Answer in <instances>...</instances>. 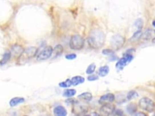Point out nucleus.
<instances>
[{"label":"nucleus","instance_id":"obj_4","mask_svg":"<svg viewBox=\"0 0 155 116\" xmlns=\"http://www.w3.org/2000/svg\"><path fill=\"white\" fill-rule=\"evenodd\" d=\"M134 51L133 49H130L127 52L125 53L124 56L123 57L121 58L119 61L117 62L116 67L118 69H123L124 67H125L127 64L132 61L133 59V56L132 53Z\"/></svg>","mask_w":155,"mask_h":116},{"label":"nucleus","instance_id":"obj_9","mask_svg":"<svg viewBox=\"0 0 155 116\" xmlns=\"http://www.w3.org/2000/svg\"><path fill=\"white\" fill-rule=\"evenodd\" d=\"M115 109L114 105H111L110 103H107L103 105L100 109V113L102 115H109L114 113Z\"/></svg>","mask_w":155,"mask_h":116},{"label":"nucleus","instance_id":"obj_7","mask_svg":"<svg viewBox=\"0 0 155 116\" xmlns=\"http://www.w3.org/2000/svg\"><path fill=\"white\" fill-rule=\"evenodd\" d=\"M53 48L51 46H47L44 47L42 50L38 53L37 56L38 61L46 60L52 56Z\"/></svg>","mask_w":155,"mask_h":116},{"label":"nucleus","instance_id":"obj_34","mask_svg":"<svg viewBox=\"0 0 155 116\" xmlns=\"http://www.w3.org/2000/svg\"><path fill=\"white\" fill-rule=\"evenodd\" d=\"M152 24H153V26L155 27V21H154L152 22Z\"/></svg>","mask_w":155,"mask_h":116},{"label":"nucleus","instance_id":"obj_16","mask_svg":"<svg viewBox=\"0 0 155 116\" xmlns=\"http://www.w3.org/2000/svg\"><path fill=\"white\" fill-rule=\"evenodd\" d=\"M84 80H85V79H84V77H82V76H76L73 77L72 79H71L72 85H74V86L84 83Z\"/></svg>","mask_w":155,"mask_h":116},{"label":"nucleus","instance_id":"obj_17","mask_svg":"<svg viewBox=\"0 0 155 116\" xmlns=\"http://www.w3.org/2000/svg\"><path fill=\"white\" fill-rule=\"evenodd\" d=\"M109 67L107 65L103 66L99 68V71H98V73L99 75L101 77H104L106 75H107L108 73L109 72Z\"/></svg>","mask_w":155,"mask_h":116},{"label":"nucleus","instance_id":"obj_11","mask_svg":"<svg viewBox=\"0 0 155 116\" xmlns=\"http://www.w3.org/2000/svg\"><path fill=\"white\" fill-rule=\"evenodd\" d=\"M24 51V49L21 45H14L12 48H11V51H10L11 53V56H13L15 57H17L18 58L21 55V53Z\"/></svg>","mask_w":155,"mask_h":116},{"label":"nucleus","instance_id":"obj_27","mask_svg":"<svg viewBox=\"0 0 155 116\" xmlns=\"http://www.w3.org/2000/svg\"><path fill=\"white\" fill-rule=\"evenodd\" d=\"M103 53L105 55H114V51L111 49H105L103 50Z\"/></svg>","mask_w":155,"mask_h":116},{"label":"nucleus","instance_id":"obj_20","mask_svg":"<svg viewBox=\"0 0 155 116\" xmlns=\"http://www.w3.org/2000/svg\"><path fill=\"white\" fill-rule=\"evenodd\" d=\"M76 94V90L74 89H68L66 90L64 93H63V96L66 98H71V97L74 96Z\"/></svg>","mask_w":155,"mask_h":116},{"label":"nucleus","instance_id":"obj_2","mask_svg":"<svg viewBox=\"0 0 155 116\" xmlns=\"http://www.w3.org/2000/svg\"><path fill=\"white\" fill-rule=\"evenodd\" d=\"M104 38L103 34L95 33L94 35L87 38L89 46L92 48H98L103 44Z\"/></svg>","mask_w":155,"mask_h":116},{"label":"nucleus","instance_id":"obj_19","mask_svg":"<svg viewBox=\"0 0 155 116\" xmlns=\"http://www.w3.org/2000/svg\"><path fill=\"white\" fill-rule=\"evenodd\" d=\"M137 105H136L135 103H130L127 107V110L128 111V113H129L130 114H134V113H136L137 111Z\"/></svg>","mask_w":155,"mask_h":116},{"label":"nucleus","instance_id":"obj_3","mask_svg":"<svg viewBox=\"0 0 155 116\" xmlns=\"http://www.w3.org/2000/svg\"><path fill=\"white\" fill-rule=\"evenodd\" d=\"M84 45V40L79 35L72 36L70 41V47L72 50H79Z\"/></svg>","mask_w":155,"mask_h":116},{"label":"nucleus","instance_id":"obj_10","mask_svg":"<svg viewBox=\"0 0 155 116\" xmlns=\"http://www.w3.org/2000/svg\"><path fill=\"white\" fill-rule=\"evenodd\" d=\"M115 95L111 93H108L102 96L99 100V103L101 105H105L107 103H110L115 100Z\"/></svg>","mask_w":155,"mask_h":116},{"label":"nucleus","instance_id":"obj_15","mask_svg":"<svg viewBox=\"0 0 155 116\" xmlns=\"http://www.w3.org/2000/svg\"><path fill=\"white\" fill-rule=\"evenodd\" d=\"M92 98H93L92 94L90 93H88V92L82 93L81 94L78 96V99L80 100L86 102H90L92 99Z\"/></svg>","mask_w":155,"mask_h":116},{"label":"nucleus","instance_id":"obj_14","mask_svg":"<svg viewBox=\"0 0 155 116\" xmlns=\"http://www.w3.org/2000/svg\"><path fill=\"white\" fill-rule=\"evenodd\" d=\"M24 99L23 98H19V97H17V98H14L12 99L10 101L9 105L11 107H14V106H16L17 105L22 103L24 102Z\"/></svg>","mask_w":155,"mask_h":116},{"label":"nucleus","instance_id":"obj_26","mask_svg":"<svg viewBox=\"0 0 155 116\" xmlns=\"http://www.w3.org/2000/svg\"><path fill=\"white\" fill-rule=\"evenodd\" d=\"M138 96V94L135 91H131L129 92L127 97L129 100H132V99L136 98Z\"/></svg>","mask_w":155,"mask_h":116},{"label":"nucleus","instance_id":"obj_12","mask_svg":"<svg viewBox=\"0 0 155 116\" xmlns=\"http://www.w3.org/2000/svg\"><path fill=\"white\" fill-rule=\"evenodd\" d=\"M53 113L57 116H66L67 114V111L62 106H58L53 110Z\"/></svg>","mask_w":155,"mask_h":116},{"label":"nucleus","instance_id":"obj_31","mask_svg":"<svg viewBox=\"0 0 155 116\" xmlns=\"http://www.w3.org/2000/svg\"><path fill=\"white\" fill-rule=\"evenodd\" d=\"M135 115H136V116H145V115H147L145 114V113H144L139 112V113H138L136 114Z\"/></svg>","mask_w":155,"mask_h":116},{"label":"nucleus","instance_id":"obj_5","mask_svg":"<svg viewBox=\"0 0 155 116\" xmlns=\"http://www.w3.org/2000/svg\"><path fill=\"white\" fill-rule=\"evenodd\" d=\"M139 107L147 112H152L155 109V103L154 102L148 98H143L139 100Z\"/></svg>","mask_w":155,"mask_h":116},{"label":"nucleus","instance_id":"obj_24","mask_svg":"<svg viewBox=\"0 0 155 116\" xmlns=\"http://www.w3.org/2000/svg\"><path fill=\"white\" fill-rule=\"evenodd\" d=\"M152 35V31L150 30H147L144 32V33H143V35L142 34L141 37H142V38L145 40H148L150 38H151Z\"/></svg>","mask_w":155,"mask_h":116},{"label":"nucleus","instance_id":"obj_18","mask_svg":"<svg viewBox=\"0 0 155 116\" xmlns=\"http://www.w3.org/2000/svg\"><path fill=\"white\" fill-rule=\"evenodd\" d=\"M11 57V52H6L4 53V55L2 58L1 61H0V65H4L10 60Z\"/></svg>","mask_w":155,"mask_h":116},{"label":"nucleus","instance_id":"obj_1","mask_svg":"<svg viewBox=\"0 0 155 116\" xmlns=\"http://www.w3.org/2000/svg\"><path fill=\"white\" fill-rule=\"evenodd\" d=\"M38 53V48L35 47H30L24 50L21 55L18 58V64H24L28 60L35 57Z\"/></svg>","mask_w":155,"mask_h":116},{"label":"nucleus","instance_id":"obj_25","mask_svg":"<svg viewBox=\"0 0 155 116\" xmlns=\"http://www.w3.org/2000/svg\"><path fill=\"white\" fill-rule=\"evenodd\" d=\"M72 85V81L70 79H67L64 82H62L59 84L60 86L62 88H67V87H70Z\"/></svg>","mask_w":155,"mask_h":116},{"label":"nucleus","instance_id":"obj_13","mask_svg":"<svg viewBox=\"0 0 155 116\" xmlns=\"http://www.w3.org/2000/svg\"><path fill=\"white\" fill-rule=\"evenodd\" d=\"M63 51H64V49H63L62 46L61 45H57L53 49L52 56L53 58L62 55Z\"/></svg>","mask_w":155,"mask_h":116},{"label":"nucleus","instance_id":"obj_23","mask_svg":"<svg viewBox=\"0 0 155 116\" xmlns=\"http://www.w3.org/2000/svg\"><path fill=\"white\" fill-rule=\"evenodd\" d=\"M141 36H142V30H137L133 34V35L132 38H131L130 40L131 41L138 40V39L140 38Z\"/></svg>","mask_w":155,"mask_h":116},{"label":"nucleus","instance_id":"obj_28","mask_svg":"<svg viewBox=\"0 0 155 116\" xmlns=\"http://www.w3.org/2000/svg\"><path fill=\"white\" fill-rule=\"evenodd\" d=\"M76 56H76V54H74V53H72V54L67 55L66 56V58L67 59H69V60H73V59H76Z\"/></svg>","mask_w":155,"mask_h":116},{"label":"nucleus","instance_id":"obj_29","mask_svg":"<svg viewBox=\"0 0 155 116\" xmlns=\"http://www.w3.org/2000/svg\"><path fill=\"white\" fill-rule=\"evenodd\" d=\"M98 79V77L96 75H91L88 77V80L90 81H95Z\"/></svg>","mask_w":155,"mask_h":116},{"label":"nucleus","instance_id":"obj_32","mask_svg":"<svg viewBox=\"0 0 155 116\" xmlns=\"http://www.w3.org/2000/svg\"><path fill=\"white\" fill-rule=\"evenodd\" d=\"M152 42L153 43H154V44H155V36L153 38V40H152Z\"/></svg>","mask_w":155,"mask_h":116},{"label":"nucleus","instance_id":"obj_8","mask_svg":"<svg viewBox=\"0 0 155 116\" xmlns=\"http://www.w3.org/2000/svg\"><path fill=\"white\" fill-rule=\"evenodd\" d=\"M74 106L73 107V113H75L76 115H81L85 114L87 111H88V108L86 106L83 105H80L78 102H75L74 103Z\"/></svg>","mask_w":155,"mask_h":116},{"label":"nucleus","instance_id":"obj_30","mask_svg":"<svg viewBox=\"0 0 155 116\" xmlns=\"http://www.w3.org/2000/svg\"><path fill=\"white\" fill-rule=\"evenodd\" d=\"M114 112L116 115H123V111L121 110V109H117V110L115 109Z\"/></svg>","mask_w":155,"mask_h":116},{"label":"nucleus","instance_id":"obj_21","mask_svg":"<svg viewBox=\"0 0 155 116\" xmlns=\"http://www.w3.org/2000/svg\"><path fill=\"white\" fill-rule=\"evenodd\" d=\"M134 26L137 28L138 30H142V29L143 28V24L144 22L142 21V19H138L136 21L134 22Z\"/></svg>","mask_w":155,"mask_h":116},{"label":"nucleus","instance_id":"obj_6","mask_svg":"<svg viewBox=\"0 0 155 116\" xmlns=\"http://www.w3.org/2000/svg\"><path fill=\"white\" fill-rule=\"evenodd\" d=\"M110 43L113 50H118L124 45L125 38L120 35H115L111 38Z\"/></svg>","mask_w":155,"mask_h":116},{"label":"nucleus","instance_id":"obj_22","mask_svg":"<svg viewBox=\"0 0 155 116\" xmlns=\"http://www.w3.org/2000/svg\"><path fill=\"white\" fill-rule=\"evenodd\" d=\"M96 69V65L94 64V63H92L91 64L86 70V72L87 74H91L92 73H93L95 70Z\"/></svg>","mask_w":155,"mask_h":116},{"label":"nucleus","instance_id":"obj_33","mask_svg":"<svg viewBox=\"0 0 155 116\" xmlns=\"http://www.w3.org/2000/svg\"><path fill=\"white\" fill-rule=\"evenodd\" d=\"M69 100V101H70V99H69V100ZM72 100H73V99H71V101H72ZM75 102H73V103H72V102H71V103H74H74H75Z\"/></svg>","mask_w":155,"mask_h":116}]
</instances>
